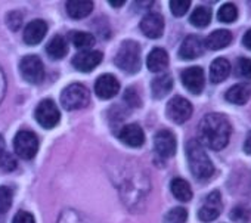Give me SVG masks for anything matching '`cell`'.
I'll use <instances>...</instances> for the list:
<instances>
[{
  "label": "cell",
  "mask_w": 251,
  "mask_h": 223,
  "mask_svg": "<svg viewBox=\"0 0 251 223\" xmlns=\"http://www.w3.org/2000/svg\"><path fill=\"white\" fill-rule=\"evenodd\" d=\"M170 189H172V194L175 195V198H177L182 202H188L192 199V189L185 179H180V177L173 179L170 183Z\"/></svg>",
  "instance_id": "d4e9b609"
},
{
  "label": "cell",
  "mask_w": 251,
  "mask_h": 223,
  "mask_svg": "<svg viewBox=\"0 0 251 223\" xmlns=\"http://www.w3.org/2000/svg\"><path fill=\"white\" fill-rule=\"evenodd\" d=\"M167 117L176 123V124H182L185 122H188L192 116V105L188 99L182 98V96H175L169 100L167 108H166Z\"/></svg>",
  "instance_id": "ba28073f"
},
{
  "label": "cell",
  "mask_w": 251,
  "mask_h": 223,
  "mask_svg": "<svg viewBox=\"0 0 251 223\" xmlns=\"http://www.w3.org/2000/svg\"><path fill=\"white\" fill-rule=\"evenodd\" d=\"M225 98L230 103L244 105L251 98V84L250 83H238L226 92Z\"/></svg>",
  "instance_id": "ac0fdd59"
},
{
  "label": "cell",
  "mask_w": 251,
  "mask_h": 223,
  "mask_svg": "<svg viewBox=\"0 0 251 223\" xmlns=\"http://www.w3.org/2000/svg\"><path fill=\"white\" fill-rule=\"evenodd\" d=\"M244 151H245L248 155H251V130L248 132V135H247V138H245V142H244Z\"/></svg>",
  "instance_id": "60d3db41"
},
{
  "label": "cell",
  "mask_w": 251,
  "mask_h": 223,
  "mask_svg": "<svg viewBox=\"0 0 251 223\" xmlns=\"http://www.w3.org/2000/svg\"><path fill=\"white\" fill-rule=\"evenodd\" d=\"M20 71L23 78L31 84H40L45 78V65L36 55L24 56L20 62Z\"/></svg>",
  "instance_id": "8992f818"
},
{
  "label": "cell",
  "mask_w": 251,
  "mask_h": 223,
  "mask_svg": "<svg viewBox=\"0 0 251 223\" xmlns=\"http://www.w3.org/2000/svg\"><path fill=\"white\" fill-rule=\"evenodd\" d=\"M14 148L17 155L24 160H31L39 151V139L30 130H20L14 139Z\"/></svg>",
  "instance_id": "5b68a950"
},
{
  "label": "cell",
  "mask_w": 251,
  "mask_h": 223,
  "mask_svg": "<svg viewBox=\"0 0 251 223\" xmlns=\"http://www.w3.org/2000/svg\"><path fill=\"white\" fill-rule=\"evenodd\" d=\"M6 24L12 31H17L21 25H23V14L18 11H12L11 14H8L6 17Z\"/></svg>",
  "instance_id": "836d02e7"
},
{
  "label": "cell",
  "mask_w": 251,
  "mask_h": 223,
  "mask_svg": "<svg viewBox=\"0 0 251 223\" xmlns=\"http://www.w3.org/2000/svg\"><path fill=\"white\" fill-rule=\"evenodd\" d=\"M5 142H3V138L0 136V160H2V157L5 155Z\"/></svg>",
  "instance_id": "b9f144b4"
},
{
  "label": "cell",
  "mask_w": 251,
  "mask_h": 223,
  "mask_svg": "<svg viewBox=\"0 0 251 223\" xmlns=\"http://www.w3.org/2000/svg\"><path fill=\"white\" fill-rule=\"evenodd\" d=\"M217 18L220 23L225 24H232L236 18H238V9L233 3H225L219 12H217Z\"/></svg>",
  "instance_id": "83f0119b"
},
{
  "label": "cell",
  "mask_w": 251,
  "mask_h": 223,
  "mask_svg": "<svg viewBox=\"0 0 251 223\" xmlns=\"http://www.w3.org/2000/svg\"><path fill=\"white\" fill-rule=\"evenodd\" d=\"M141 30L148 39H160L164 33V18L160 14H148L141 21Z\"/></svg>",
  "instance_id": "4fadbf2b"
},
{
  "label": "cell",
  "mask_w": 251,
  "mask_h": 223,
  "mask_svg": "<svg viewBox=\"0 0 251 223\" xmlns=\"http://www.w3.org/2000/svg\"><path fill=\"white\" fill-rule=\"evenodd\" d=\"M124 100L127 102L130 106H141V96L135 87H129L127 90H126Z\"/></svg>",
  "instance_id": "e575fe53"
},
{
  "label": "cell",
  "mask_w": 251,
  "mask_h": 223,
  "mask_svg": "<svg viewBox=\"0 0 251 223\" xmlns=\"http://www.w3.org/2000/svg\"><path fill=\"white\" fill-rule=\"evenodd\" d=\"M189 21H191V24H192L194 27L204 28V27H207V25L210 24V21H211V12H210V9L200 6V8H197V9L192 12Z\"/></svg>",
  "instance_id": "4316f807"
},
{
  "label": "cell",
  "mask_w": 251,
  "mask_h": 223,
  "mask_svg": "<svg viewBox=\"0 0 251 223\" xmlns=\"http://www.w3.org/2000/svg\"><path fill=\"white\" fill-rule=\"evenodd\" d=\"M12 223H36L34 217L28 211H18L12 220Z\"/></svg>",
  "instance_id": "74e56055"
},
{
  "label": "cell",
  "mask_w": 251,
  "mask_h": 223,
  "mask_svg": "<svg viewBox=\"0 0 251 223\" xmlns=\"http://www.w3.org/2000/svg\"><path fill=\"white\" fill-rule=\"evenodd\" d=\"M202 52H204V42L201 40V37L188 36L179 49V56L185 61H191L201 56Z\"/></svg>",
  "instance_id": "2e32d148"
},
{
  "label": "cell",
  "mask_w": 251,
  "mask_h": 223,
  "mask_svg": "<svg viewBox=\"0 0 251 223\" xmlns=\"http://www.w3.org/2000/svg\"><path fill=\"white\" fill-rule=\"evenodd\" d=\"M70 40L77 49H81V52L83 50H90V48L95 45L93 34L84 33V31H73V33H70Z\"/></svg>",
  "instance_id": "484cf974"
},
{
  "label": "cell",
  "mask_w": 251,
  "mask_h": 223,
  "mask_svg": "<svg viewBox=\"0 0 251 223\" xmlns=\"http://www.w3.org/2000/svg\"><path fill=\"white\" fill-rule=\"evenodd\" d=\"M141 46L133 40H126L121 43L117 55H115V65L123 70L124 73L135 74L141 68Z\"/></svg>",
  "instance_id": "3957f363"
},
{
  "label": "cell",
  "mask_w": 251,
  "mask_h": 223,
  "mask_svg": "<svg viewBox=\"0 0 251 223\" xmlns=\"http://www.w3.org/2000/svg\"><path fill=\"white\" fill-rule=\"evenodd\" d=\"M230 73V64L225 58H217L211 62L210 67V80L211 83H220L223 81Z\"/></svg>",
  "instance_id": "603a6c76"
},
{
  "label": "cell",
  "mask_w": 251,
  "mask_h": 223,
  "mask_svg": "<svg viewBox=\"0 0 251 223\" xmlns=\"http://www.w3.org/2000/svg\"><path fill=\"white\" fill-rule=\"evenodd\" d=\"M103 55L99 50H83L73 58V65L77 71L90 73L102 62Z\"/></svg>",
  "instance_id": "8fae6325"
},
{
  "label": "cell",
  "mask_w": 251,
  "mask_h": 223,
  "mask_svg": "<svg viewBox=\"0 0 251 223\" xmlns=\"http://www.w3.org/2000/svg\"><path fill=\"white\" fill-rule=\"evenodd\" d=\"M92 11L93 2H90V0H71V2H67V12L74 20L86 18L92 14Z\"/></svg>",
  "instance_id": "44dd1931"
},
{
  "label": "cell",
  "mask_w": 251,
  "mask_h": 223,
  "mask_svg": "<svg viewBox=\"0 0 251 223\" xmlns=\"http://www.w3.org/2000/svg\"><path fill=\"white\" fill-rule=\"evenodd\" d=\"M154 148L158 155L169 158L176 152V138L170 130H160L154 138Z\"/></svg>",
  "instance_id": "5bb4252c"
},
{
  "label": "cell",
  "mask_w": 251,
  "mask_h": 223,
  "mask_svg": "<svg viewBox=\"0 0 251 223\" xmlns=\"http://www.w3.org/2000/svg\"><path fill=\"white\" fill-rule=\"evenodd\" d=\"M34 116H36L37 123L45 129H53L61 120V113L52 99L42 100L36 108Z\"/></svg>",
  "instance_id": "52a82bcc"
},
{
  "label": "cell",
  "mask_w": 251,
  "mask_h": 223,
  "mask_svg": "<svg viewBox=\"0 0 251 223\" xmlns=\"http://www.w3.org/2000/svg\"><path fill=\"white\" fill-rule=\"evenodd\" d=\"M186 158L189 163V169L191 173L194 174L195 179L198 180H208L213 173H214V166L211 163V160L208 158L207 152L204 151L202 145L195 141L191 139L186 144Z\"/></svg>",
  "instance_id": "7a4b0ae2"
},
{
  "label": "cell",
  "mask_w": 251,
  "mask_h": 223,
  "mask_svg": "<svg viewBox=\"0 0 251 223\" xmlns=\"http://www.w3.org/2000/svg\"><path fill=\"white\" fill-rule=\"evenodd\" d=\"M0 169H3V170H6V172L15 170V169H17V160H15L11 154L5 152V155L2 157V160H0Z\"/></svg>",
  "instance_id": "d590c367"
},
{
  "label": "cell",
  "mask_w": 251,
  "mask_h": 223,
  "mask_svg": "<svg viewBox=\"0 0 251 223\" xmlns=\"http://www.w3.org/2000/svg\"><path fill=\"white\" fill-rule=\"evenodd\" d=\"M236 73H238L239 77L250 80V78H251V59H248V58H241V59L238 61Z\"/></svg>",
  "instance_id": "d6a6232c"
},
{
  "label": "cell",
  "mask_w": 251,
  "mask_h": 223,
  "mask_svg": "<svg viewBox=\"0 0 251 223\" xmlns=\"http://www.w3.org/2000/svg\"><path fill=\"white\" fill-rule=\"evenodd\" d=\"M118 139L127 147L139 148L145 144V133L139 124L133 123V124H127V126L121 127V130L118 133Z\"/></svg>",
  "instance_id": "9a60e30c"
},
{
  "label": "cell",
  "mask_w": 251,
  "mask_h": 223,
  "mask_svg": "<svg viewBox=\"0 0 251 223\" xmlns=\"http://www.w3.org/2000/svg\"><path fill=\"white\" fill-rule=\"evenodd\" d=\"M167 65H169V55L164 49L155 48L150 52V55L147 58V67L150 71L160 73V71L166 70Z\"/></svg>",
  "instance_id": "ffe728a7"
},
{
  "label": "cell",
  "mask_w": 251,
  "mask_h": 223,
  "mask_svg": "<svg viewBox=\"0 0 251 223\" xmlns=\"http://www.w3.org/2000/svg\"><path fill=\"white\" fill-rule=\"evenodd\" d=\"M59 223H84V222L80 219V216L74 210H67L59 217Z\"/></svg>",
  "instance_id": "8d00e7d4"
},
{
  "label": "cell",
  "mask_w": 251,
  "mask_h": 223,
  "mask_svg": "<svg viewBox=\"0 0 251 223\" xmlns=\"http://www.w3.org/2000/svg\"><path fill=\"white\" fill-rule=\"evenodd\" d=\"M14 192L8 186H0V214H5L12 205Z\"/></svg>",
  "instance_id": "4dcf8cb0"
},
{
  "label": "cell",
  "mask_w": 251,
  "mask_h": 223,
  "mask_svg": "<svg viewBox=\"0 0 251 223\" xmlns=\"http://www.w3.org/2000/svg\"><path fill=\"white\" fill-rule=\"evenodd\" d=\"M109 5H111V6H114V8H120V6H123V5H124V0H120V2H114V0H111Z\"/></svg>",
  "instance_id": "7bdbcfd3"
},
{
  "label": "cell",
  "mask_w": 251,
  "mask_h": 223,
  "mask_svg": "<svg viewBox=\"0 0 251 223\" xmlns=\"http://www.w3.org/2000/svg\"><path fill=\"white\" fill-rule=\"evenodd\" d=\"M222 197L219 191H214L211 194H208L202 202V205L198 210V217L202 222H213L214 219H217L222 213Z\"/></svg>",
  "instance_id": "9c48e42d"
},
{
  "label": "cell",
  "mask_w": 251,
  "mask_h": 223,
  "mask_svg": "<svg viewBox=\"0 0 251 223\" xmlns=\"http://www.w3.org/2000/svg\"><path fill=\"white\" fill-rule=\"evenodd\" d=\"M173 89V77L170 74H161L155 77L151 83L152 96L155 99H163Z\"/></svg>",
  "instance_id": "7402d4cb"
},
{
  "label": "cell",
  "mask_w": 251,
  "mask_h": 223,
  "mask_svg": "<svg viewBox=\"0 0 251 223\" xmlns=\"http://www.w3.org/2000/svg\"><path fill=\"white\" fill-rule=\"evenodd\" d=\"M186 219H188V211L183 207H175L164 217V223H185Z\"/></svg>",
  "instance_id": "f546056e"
},
{
  "label": "cell",
  "mask_w": 251,
  "mask_h": 223,
  "mask_svg": "<svg viewBox=\"0 0 251 223\" xmlns=\"http://www.w3.org/2000/svg\"><path fill=\"white\" fill-rule=\"evenodd\" d=\"M230 219L235 223H248L251 220V208H248L247 205H238L232 210Z\"/></svg>",
  "instance_id": "f1b7e54d"
},
{
  "label": "cell",
  "mask_w": 251,
  "mask_h": 223,
  "mask_svg": "<svg viewBox=\"0 0 251 223\" xmlns=\"http://www.w3.org/2000/svg\"><path fill=\"white\" fill-rule=\"evenodd\" d=\"M232 42V33L229 30H216L207 36L204 46L210 50H220L229 46Z\"/></svg>",
  "instance_id": "d6986e66"
},
{
  "label": "cell",
  "mask_w": 251,
  "mask_h": 223,
  "mask_svg": "<svg viewBox=\"0 0 251 223\" xmlns=\"http://www.w3.org/2000/svg\"><path fill=\"white\" fill-rule=\"evenodd\" d=\"M230 124L222 114H207L198 126V142L210 149H223L230 136Z\"/></svg>",
  "instance_id": "6da1fadb"
},
{
  "label": "cell",
  "mask_w": 251,
  "mask_h": 223,
  "mask_svg": "<svg viewBox=\"0 0 251 223\" xmlns=\"http://www.w3.org/2000/svg\"><path fill=\"white\" fill-rule=\"evenodd\" d=\"M95 92L100 99H111L120 92V81L112 74H102L95 83Z\"/></svg>",
  "instance_id": "7c38bea8"
},
{
  "label": "cell",
  "mask_w": 251,
  "mask_h": 223,
  "mask_svg": "<svg viewBox=\"0 0 251 223\" xmlns=\"http://www.w3.org/2000/svg\"><path fill=\"white\" fill-rule=\"evenodd\" d=\"M183 86L194 95H200L204 89L205 78H204V71L201 67H191L182 71L180 74Z\"/></svg>",
  "instance_id": "30bf717a"
},
{
  "label": "cell",
  "mask_w": 251,
  "mask_h": 223,
  "mask_svg": "<svg viewBox=\"0 0 251 223\" xmlns=\"http://www.w3.org/2000/svg\"><path fill=\"white\" fill-rule=\"evenodd\" d=\"M242 45H244L248 50H251V28L244 34V37H242Z\"/></svg>",
  "instance_id": "ab89813d"
},
{
  "label": "cell",
  "mask_w": 251,
  "mask_h": 223,
  "mask_svg": "<svg viewBox=\"0 0 251 223\" xmlns=\"http://www.w3.org/2000/svg\"><path fill=\"white\" fill-rule=\"evenodd\" d=\"M46 52L52 59H62L68 53V43L61 34L55 36L46 46Z\"/></svg>",
  "instance_id": "cb8c5ba5"
},
{
  "label": "cell",
  "mask_w": 251,
  "mask_h": 223,
  "mask_svg": "<svg viewBox=\"0 0 251 223\" xmlns=\"http://www.w3.org/2000/svg\"><path fill=\"white\" fill-rule=\"evenodd\" d=\"M5 92H6V75H5L3 68L0 67V102L5 98Z\"/></svg>",
  "instance_id": "f35d334b"
},
{
  "label": "cell",
  "mask_w": 251,
  "mask_h": 223,
  "mask_svg": "<svg viewBox=\"0 0 251 223\" xmlns=\"http://www.w3.org/2000/svg\"><path fill=\"white\" fill-rule=\"evenodd\" d=\"M46 33H48V24H46V21H43V20H34V21H31L25 27L23 39H24V42L27 45L34 46V45H39L45 39Z\"/></svg>",
  "instance_id": "e0dca14e"
},
{
  "label": "cell",
  "mask_w": 251,
  "mask_h": 223,
  "mask_svg": "<svg viewBox=\"0 0 251 223\" xmlns=\"http://www.w3.org/2000/svg\"><path fill=\"white\" fill-rule=\"evenodd\" d=\"M189 8H191L189 0H172L170 2V11L175 17H183Z\"/></svg>",
  "instance_id": "1f68e13d"
},
{
  "label": "cell",
  "mask_w": 251,
  "mask_h": 223,
  "mask_svg": "<svg viewBox=\"0 0 251 223\" xmlns=\"http://www.w3.org/2000/svg\"><path fill=\"white\" fill-rule=\"evenodd\" d=\"M89 102H90V93L87 87L80 83L68 84L61 93V105L67 111L81 109L87 106Z\"/></svg>",
  "instance_id": "277c9868"
}]
</instances>
